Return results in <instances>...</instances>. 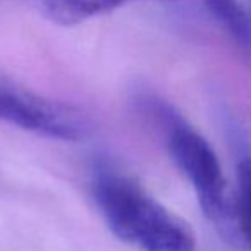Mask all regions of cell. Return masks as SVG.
Wrapping results in <instances>:
<instances>
[{"label": "cell", "instance_id": "1", "mask_svg": "<svg viewBox=\"0 0 251 251\" xmlns=\"http://www.w3.org/2000/svg\"><path fill=\"white\" fill-rule=\"evenodd\" d=\"M91 188L98 212L121 241L141 251H196L195 234L188 224L129 176L100 169Z\"/></svg>", "mask_w": 251, "mask_h": 251}, {"label": "cell", "instance_id": "6", "mask_svg": "<svg viewBox=\"0 0 251 251\" xmlns=\"http://www.w3.org/2000/svg\"><path fill=\"white\" fill-rule=\"evenodd\" d=\"M236 219L243 248L251 251V158H243L237 165Z\"/></svg>", "mask_w": 251, "mask_h": 251}, {"label": "cell", "instance_id": "5", "mask_svg": "<svg viewBox=\"0 0 251 251\" xmlns=\"http://www.w3.org/2000/svg\"><path fill=\"white\" fill-rule=\"evenodd\" d=\"M203 4L241 49L251 50V23L237 0H203Z\"/></svg>", "mask_w": 251, "mask_h": 251}, {"label": "cell", "instance_id": "2", "mask_svg": "<svg viewBox=\"0 0 251 251\" xmlns=\"http://www.w3.org/2000/svg\"><path fill=\"white\" fill-rule=\"evenodd\" d=\"M169 151L198 196L206 219L227 243L243 248L236 219V201L230 200L222 167L208 141L189 126L172 121L169 126Z\"/></svg>", "mask_w": 251, "mask_h": 251}, {"label": "cell", "instance_id": "4", "mask_svg": "<svg viewBox=\"0 0 251 251\" xmlns=\"http://www.w3.org/2000/svg\"><path fill=\"white\" fill-rule=\"evenodd\" d=\"M52 21L59 25H77L95 16L107 14L138 0H38Z\"/></svg>", "mask_w": 251, "mask_h": 251}, {"label": "cell", "instance_id": "3", "mask_svg": "<svg viewBox=\"0 0 251 251\" xmlns=\"http://www.w3.org/2000/svg\"><path fill=\"white\" fill-rule=\"evenodd\" d=\"M0 121L60 141L84 140L91 131V121L81 110L42 97L4 73H0Z\"/></svg>", "mask_w": 251, "mask_h": 251}]
</instances>
